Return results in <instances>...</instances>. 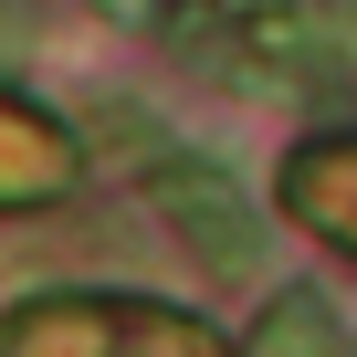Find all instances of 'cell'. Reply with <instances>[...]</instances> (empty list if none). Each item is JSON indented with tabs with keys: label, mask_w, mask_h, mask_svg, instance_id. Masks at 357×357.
I'll use <instances>...</instances> for the list:
<instances>
[{
	"label": "cell",
	"mask_w": 357,
	"mask_h": 357,
	"mask_svg": "<svg viewBox=\"0 0 357 357\" xmlns=\"http://www.w3.org/2000/svg\"><path fill=\"white\" fill-rule=\"evenodd\" d=\"M252 357H336V315H326V294H284L273 326L252 336Z\"/></svg>",
	"instance_id": "cell-2"
},
{
	"label": "cell",
	"mask_w": 357,
	"mask_h": 357,
	"mask_svg": "<svg viewBox=\"0 0 357 357\" xmlns=\"http://www.w3.org/2000/svg\"><path fill=\"white\" fill-rule=\"evenodd\" d=\"M147 200L190 231L211 263H252V221H242V200H231V178L221 168H200V158H168L158 178H147Z\"/></svg>",
	"instance_id": "cell-1"
}]
</instances>
